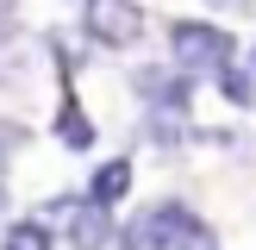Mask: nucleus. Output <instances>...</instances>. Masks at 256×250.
Here are the masks:
<instances>
[{"label": "nucleus", "instance_id": "6", "mask_svg": "<svg viewBox=\"0 0 256 250\" xmlns=\"http://www.w3.org/2000/svg\"><path fill=\"white\" fill-rule=\"evenodd\" d=\"M50 138H56L62 150H75V156H88V150L100 144V125H94V112L82 106V88H75V82H56V112H50Z\"/></svg>", "mask_w": 256, "mask_h": 250}, {"label": "nucleus", "instance_id": "11", "mask_svg": "<svg viewBox=\"0 0 256 250\" xmlns=\"http://www.w3.org/2000/svg\"><path fill=\"white\" fill-rule=\"evenodd\" d=\"M19 150H25V125L19 119H0V188H6V169H12Z\"/></svg>", "mask_w": 256, "mask_h": 250}, {"label": "nucleus", "instance_id": "13", "mask_svg": "<svg viewBox=\"0 0 256 250\" xmlns=\"http://www.w3.org/2000/svg\"><path fill=\"white\" fill-rule=\"evenodd\" d=\"M12 12H19V0H0V25H6V19H12Z\"/></svg>", "mask_w": 256, "mask_h": 250}, {"label": "nucleus", "instance_id": "15", "mask_svg": "<svg viewBox=\"0 0 256 250\" xmlns=\"http://www.w3.org/2000/svg\"><path fill=\"white\" fill-rule=\"evenodd\" d=\"M244 62H250V69H256V44H250V56H244Z\"/></svg>", "mask_w": 256, "mask_h": 250}, {"label": "nucleus", "instance_id": "5", "mask_svg": "<svg viewBox=\"0 0 256 250\" xmlns=\"http://www.w3.org/2000/svg\"><path fill=\"white\" fill-rule=\"evenodd\" d=\"M56 232H62L69 250H119V212H106L88 194H75V206L56 219Z\"/></svg>", "mask_w": 256, "mask_h": 250}, {"label": "nucleus", "instance_id": "10", "mask_svg": "<svg viewBox=\"0 0 256 250\" xmlns=\"http://www.w3.org/2000/svg\"><path fill=\"white\" fill-rule=\"evenodd\" d=\"M175 250H225V244H219V232H212V225L194 212V219L182 225V238H175Z\"/></svg>", "mask_w": 256, "mask_h": 250}, {"label": "nucleus", "instance_id": "4", "mask_svg": "<svg viewBox=\"0 0 256 250\" xmlns=\"http://www.w3.org/2000/svg\"><path fill=\"white\" fill-rule=\"evenodd\" d=\"M188 219H194L188 200H150L132 219H119V250H175V238H182Z\"/></svg>", "mask_w": 256, "mask_h": 250}, {"label": "nucleus", "instance_id": "14", "mask_svg": "<svg viewBox=\"0 0 256 250\" xmlns=\"http://www.w3.org/2000/svg\"><path fill=\"white\" fill-rule=\"evenodd\" d=\"M0 225H6V188H0Z\"/></svg>", "mask_w": 256, "mask_h": 250}, {"label": "nucleus", "instance_id": "9", "mask_svg": "<svg viewBox=\"0 0 256 250\" xmlns=\"http://www.w3.org/2000/svg\"><path fill=\"white\" fill-rule=\"evenodd\" d=\"M212 94H219L232 112H250V106H256V69H250V62L219 69V75H212Z\"/></svg>", "mask_w": 256, "mask_h": 250}, {"label": "nucleus", "instance_id": "2", "mask_svg": "<svg viewBox=\"0 0 256 250\" xmlns=\"http://www.w3.org/2000/svg\"><path fill=\"white\" fill-rule=\"evenodd\" d=\"M144 6L138 0H82V44L94 50H138L144 44Z\"/></svg>", "mask_w": 256, "mask_h": 250}, {"label": "nucleus", "instance_id": "3", "mask_svg": "<svg viewBox=\"0 0 256 250\" xmlns=\"http://www.w3.org/2000/svg\"><path fill=\"white\" fill-rule=\"evenodd\" d=\"M132 94L144 100V112L194 119V94H200V82H194L188 69H175V62H144V69L132 75Z\"/></svg>", "mask_w": 256, "mask_h": 250}, {"label": "nucleus", "instance_id": "8", "mask_svg": "<svg viewBox=\"0 0 256 250\" xmlns=\"http://www.w3.org/2000/svg\"><path fill=\"white\" fill-rule=\"evenodd\" d=\"M62 232L44 219V212H19V219L0 225V250H56Z\"/></svg>", "mask_w": 256, "mask_h": 250}, {"label": "nucleus", "instance_id": "7", "mask_svg": "<svg viewBox=\"0 0 256 250\" xmlns=\"http://www.w3.org/2000/svg\"><path fill=\"white\" fill-rule=\"evenodd\" d=\"M132 188H138V162H132V156H106V162L88 169V188H82V194L94 200V206L119 212L125 200H132Z\"/></svg>", "mask_w": 256, "mask_h": 250}, {"label": "nucleus", "instance_id": "1", "mask_svg": "<svg viewBox=\"0 0 256 250\" xmlns=\"http://www.w3.org/2000/svg\"><path fill=\"white\" fill-rule=\"evenodd\" d=\"M169 62L175 69H188L194 82H212L219 69H232L238 62V32H225L219 19H169Z\"/></svg>", "mask_w": 256, "mask_h": 250}, {"label": "nucleus", "instance_id": "12", "mask_svg": "<svg viewBox=\"0 0 256 250\" xmlns=\"http://www.w3.org/2000/svg\"><path fill=\"white\" fill-rule=\"evenodd\" d=\"M212 12H256V0H206Z\"/></svg>", "mask_w": 256, "mask_h": 250}]
</instances>
